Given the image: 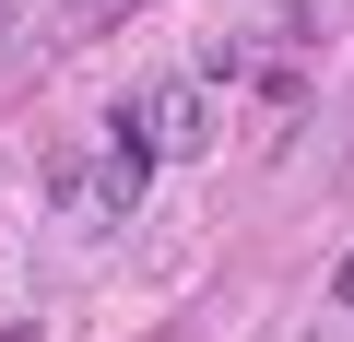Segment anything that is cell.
<instances>
[{"mask_svg":"<svg viewBox=\"0 0 354 342\" xmlns=\"http://www.w3.org/2000/svg\"><path fill=\"white\" fill-rule=\"evenodd\" d=\"M142 178H153V153H142V130H130V118H118V130H106V142H95V178H83V189H71V201H83V213H95V225H118V213H130V201H142Z\"/></svg>","mask_w":354,"mask_h":342,"instance_id":"7a4b0ae2","label":"cell"},{"mask_svg":"<svg viewBox=\"0 0 354 342\" xmlns=\"http://www.w3.org/2000/svg\"><path fill=\"white\" fill-rule=\"evenodd\" d=\"M71 12H95V24H106V12H130V0H71Z\"/></svg>","mask_w":354,"mask_h":342,"instance_id":"3957f363","label":"cell"},{"mask_svg":"<svg viewBox=\"0 0 354 342\" xmlns=\"http://www.w3.org/2000/svg\"><path fill=\"white\" fill-rule=\"evenodd\" d=\"M130 130H142L153 165H189V153H213V95H201V83H153V95L130 106Z\"/></svg>","mask_w":354,"mask_h":342,"instance_id":"6da1fadb","label":"cell"}]
</instances>
